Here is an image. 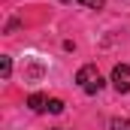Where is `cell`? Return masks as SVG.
Listing matches in <instances>:
<instances>
[{
    "instance_id": "3957f363",
    "label": "cell",
    "mask_w": 130,
    "mask_h": 130,
    "mask_svg": "<svg viewBox=\"0 0 130 130\" xmlns=\"http://www.w3.org/2000/svg\"><path fill=\"white\" fill-rule=\"evenodd\" d=\"M27 106H30L33 112H48V97L36 91V94H30V97H27Z\"/></svg>"
},
{
    "instance_id": "52a82bcc",
    "label": "cell",
    "mask_w": 130,
    "mask_h": 130,
    "mask_svg": "<svg viewBox=\"0 0 130 130\" xmlns=\"http://www.w3.org/2000/svg\"><path fill=\"white\" fill-rule=\"evenodd\" d=\"M76 3H82V6H88V9H103L106 0H76Z\"/></svg>"
},
{
    "instance_id": "7a4b0ae2",
    "label": "cell",
    "mask_w": 130,
    "mask_h": 130,
    "mask_svg": "<svg viewBox=\"0 0 130 130\" xmlns=\"http://www.w3.org/2000/svg\"><path fill=\"white\" fill-rule=\"evenodd\" d=\"M112 85L118 94H127L130 91V64H118L112 70Z\"/></svg>"
},
{
    "instance_id": "8992f818",
    "label": "cell",
    "mask_w": 130,
    "mask_h": 130,
    "mask_svg": "<svg viewBox=\"0 0 130 130\" xmlns=\"http://www.w3.org/2000/svg\"><path fill=\"white\" fill-rule=\"evenodd\" d=\"M48 112H52V115H61V112H64V100H48Z\"/></svg>"
},
{
    "instance_id": "6da1fadb",
    "label": "cell",
    "mask_w": 130,
    "mask_h": 130,
    "mask_svg": "<svg viewBox=\"0 0 130 130\" xmlns=\"http://www.w3.org/2000/svg\"><path fill=\"white\" fill-rule=\"evenodd\" d=\"M76 82H79V88L85 91V94H100L103 91V76H100V70L97 64H85V67H79V73H76Z\"/></svg>"
},
{
    "instance_id": "9c48e42d",
    "label": "cell",
    "mask_w": 130,
    "mask_h": 130,
    "mask_svg": "<svg viewBox=\"0 0 130 130\" xmlns=\"http://www.w3.org/2000/svg\"><path fill=\"white\" fill-rule=\"evenodd\" d=\"M61 3H73V0H61Z\"/></svg>"
},
{
    "instance_id": "277c9868",
    "label": "cell",
    "mask_w": 130,
    "mask_h": 130,
    "mask_svg": "<svg viewBox=\"0 0 130 130\" xmlns=\"http://www.w3.org/2000/svg\"><path fill=\"white\" fill-rule=\"evenodd\" d=\"M0 76H3V79L12 76V58H9V55H0Z\"/></svg>"
},
{
    "instance_id": "5b68a950",
    "label": "cell",
    "mask_w": 130,
    "mask_h": 130,
    "mask_svg": "<svg viewBox=\"0 0 130 130\" xmlns=\"http://www.w3.org/2000/svg\"><path fill=\"white\" fill-rule=\"evenodd\" d=\"M109 130H130V118H112Z\"/></svg>"
},
{
    "instance_id": "ba28073f",
    "label": "cell",
    "mask_w": 130,
    "mask_h": 130,
    "mask_svg": "<svg viewBox=\"0 0 130 130\" xmlns=\"http://www.w3.org/2000/svg\"><path fill=\"white\" fill-rule=\"evenodd\" d=\"M18 27H21V21H18V18H12V21H9V24H6V33H12V30H18Z\"/></svg>"
},
{
    "instance_id": "30bf717a",
    "label": "cell",
    "mask_w": 130,
    "mask_h": 130,
    "mask_svg": "<svg viewBox=\"0 0 130 130\" xmlns=\"http://www.w3.org/2000/svg\"><path fill=\"white\" fill-rule=\"evenodd\" d=\"M52 130H61V127H52Z\"/></svg>"
}]
</instances>
